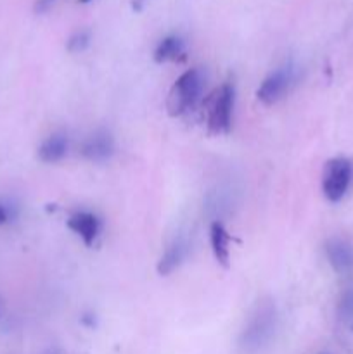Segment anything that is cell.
Masks as SVG:
<instances>
[{"instance_id":"obj_1","label":"cell","mask_w":353,"mask_h":354,"mask_svg":"<svg viewBox=\"0 0 353 354\" xmlns=\"http://www.w3.org/2000/svg\"><path fill=\"white\" fill-rule=\"evenodd\" d=\"M203 85L204 78L199 69L192 68L182 73L170 88L168 99H166V109L170 116H182L190 107H194L203 92Z\"/></svg>"},{"instance_id":"obj_2","label":"cell","mask_w":353,"mask_h":354,"mask_svg":"<svg viewBox=\"0 0 353 354\" xmlns=\"http://www.w3.org/2000/svg\"><path fill=\"white\" fill-rule=\"evenodd\" d=\"M232 109H234V86L224 83L208 95L204 102L208 131L213 135L228 133L232 124Z\"/></svg>"},{"instance_id":"obj_3","label":"cell","mask_w":353,"mask_h":354,"mask_svg":"<svg viewBox=\"0 0 353 354\" xmlns=\"http://www.w3.org/2000/svg\"><path fill=\"white\" fill-rule=\"evenodd\" d=\"M275 330V308L272 303H258L248 325L242 330L241 346L248 351H256L270 341Z\"/></svg>"},{"instance_id":"obj_4","label":"cell","mask_w":353,"mask_h":354,"mask_svg":"<svg viewBox=\"0 0 353 354\" xmlns=\"http://www.w3.org/2000/svg\"><path fill=\"white\" fill-rule=\"evenodd\" d=\"M353 166L348 159L334 158L329 159L322 173V192L329 203H339L348 192L352 182Z\"/></svg>"},{"instance_id":"obj_5","label":"cell","mask_w":353,"mask_h":354,"mask_svg":"<svg viewBox=\"0 0 353 354\" xmlns=\"http://www.w3.org/2000/svg\"><path fill=\"white\" fill-rule=\"evenodd\" d=\"M294 78H296V75H294V69L291 66H284V68L275 69L260 85L258 92H256L258 100L262 104H265V106L277 104L289 92L294 83Z\"/></svg>"},{"instance_id":"obj_6","label":"cell","mask_w":353,"mask_h":354,"mask_svg":"<svg viewBox=\"0 0 353 354\" xmlns=\"http://www.w3.org/2000/svg\"><path fill=\"white\" fill-rule=\"evenodd\" d=\"M68 228L82 239L87 248H92L100 232V221L96 214L78 211L68 218Z\"/></svg>"},{"instance_id":"obj_7","label":"cell","mask_w":353,"mask_h":354,"mask_svg":"<svg viewBox=\"0 0 353 354\" xmlns=\"http://www.w3.org/2000/svg\"><path fill=\"white\" fill-rule=\"evenodd\" d=\"M210 241H211V249H213L215 259L218 261V265H221L224 268H228V261H230V235L225 230L224 225L220 221H215L210 227Z\"/></svg>"},{"instance_id":"obj_8","label":"cell","mask_w":353,"mask_h":354,"mask_svg":"<svg viewBox=\"0 0 353 354\" xmlns=\"http://www.w3.org/2000/svg\"><path fill=\"white\" fill-rule=\"evenodd\" d=\"M327 258L332 268L345 273L353 268V248L343 241H331L327 244Z\"/></svg>"},{"instance_id":"obj_9","label":"cell","mask_w":353,"mask_h":354,"mask_svg":"<svg viewBox=\"0 0 353 354\" xmlns=\"http://www.w3.org/2000/svg\"><path fill=\"white\" fill-rule=\"evenodd\" d=\"M156 62H183L185 61V45L182 38L166 37L159 41L154 50Z\"/></svg>"},{"instance_id":"obj_10","label":"cell","mask_w":353,"mask_h":354,"mask_svg":"<svg viewBox=\"0 0 353 354\" xmlns=\"http://www.w3.org/2000/svg\"><path fill=\"white\" fill-rule=\"evenodd\" d=\"M83 156L90 161H104L113 154V138L107 133H96L83 144Z\"/></svg>"},{"instance_id":"obj_11","label":"cell","mask_w":353,"mask_h":354,"mask_svg":"<svg viewBox=\"0 0 353 354\" xmlns=\"http://www.w3.org/2000/svg\"><path fill=\"white\" fill-rule=\"evenodd\" d=\"M68 152V138L61 133L51 135L38 149V158L44 162H57Z\"/></svg>"},{"instance_id":"obj_12","label":"cell","mask_w":353,"mask_h":354,"mask_svg":"<svg viewBox=\"0 0 353 354\" xmlns=\"http://www.w3.org/2000/svg\"><path fill=\"white\" fill-rule=\"evenodd\" d=\"M183 256H185V248H183L182 242H173L168 249L165 251V254L161 256L158 263V273L159 275L166 277L172 272H175L179 268V265L182 263Z\"/></svg>"},{"instance_id":"obj_13","label":"cell","mask_w":353,"mask_h":354,"mask_svg":"<svg viewBox=\"0 0 353 354\" xmlns=\"http://www.w3.org/2000/svg\"><path fill=\"white\" fill-rule=\"evenodd\" d=\"M339 313L345 318L353 317V289H348L341 297V303H339Z\"/></svg>"},{"instance_id":"obj_14","label":"cell","mask_w":353,"mask_h":354,"mask_svg":"<svg viewBox=\"0 0 353 354\" xmlns=\"http://www.w3.org/2000/svg\"><path fill=\"white\" fill-rule=\"evenodd\" d=\"M89 40H90L89 33H76L75 37H73L71 40H69V44H68L69 50H71V52L83 50V48H85L87 45H89Z\"/></svg>"},{"instance_id":"obj_15","label":"cell","mask_w":353,"mask_h":354,"mask_svg":"<svg viewBox=\"0 0 353 354\" xmlns=\"http://www.w3.org/2000/svg\"><path fill=\"white\" fill-rule=\"evenodd\" d=\"M9 220H10V211H9V207H7L6 204L0 203V225L9 223Z\"/></svg>"}]
</instances>
